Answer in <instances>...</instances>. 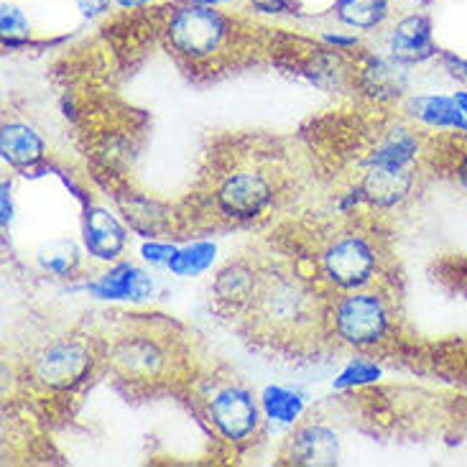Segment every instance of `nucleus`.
<instances>
[{
	"mask_svg": "<svg viewBox=\"0 0 467 467\" xmlns=\"http://www.w3.org/2000/svg\"><path fill=\"white\" fill-rule=\"evenodd\" d=\"M245 315L268 332H299L315 317V291L296 274L264 268Z\"/></svg>",
	"mask_w": 467,
	"mask_h": 467,
	"instance_id": "nucleus-1",
	"label": "nucleus"
},
{
	"mask_svg": "<svg viewBox=\"0 0 467 467\" xmlns=\"http://www.w3.org/2000/svg\"><path fill=\"white\" fill-rule=\"evenodd\" d=\"M233 21L223 11L200 5V3H184L171 11L166 21V41L171 51L190 62H207L217 51L225 47Z\"/></svg>",
	"mask_w": 467,
	"mask_h": 467,
	"instance_id": "nucleus-2",
	"label": "nucleus"
},
{
	"mask_svg": "<svg viewBox=\"0 0 467 467\" xmlns=\"http://www.w3.org/2000/svg\"><path fill=\"white\" fill-rule=\"evenodd\" d=\"M332 327L350 348H373L386 340L391 329V309L376 291H348L332 306Z\"/></svg>",
	"mask_w": 467,
	"mask_h": 467,
	"instance_id": "nucleus-3",
	"label": "nucleus"
},
{
	"mask_svg": "<svg viewBox=\"0 0 467 467\" xmlns=\"http://www.w3.org/2000/svg\"><path fill=\"white\" fill-rule=\"evenodd\" d=\"M319 268L332 286L355 291L373 281L379 268V255L368 238L358 233H342L325 245L319 255Z\"/></svg>",
	"mask_w": 467,
	"mask_h": 467,
	"instance_id": "nucleus-4",
	"label": "nucleus"
},
{
	"mask_svg": "<svg viewBox=\"0 0 467 467\" xmlns=\"http://www.w3.org/2000/svg\"><path fill=\"white\" fill-rule=\"evenodd\" d=\"M92 366L95 358L85 342L57 340L36 355L34 376L51 391H72L89 379Z\"/></svg>",
	"mask_w": 467,
	"mask_h": 467,
	"instance_id": "nucleus-5",
	"label": "nucleus"
},
{
	"mask_svg": "<svg viewBox=\"0 0 467 467\" xmlns=\"http://www.w3.org/2000/svg\"><path fill=\"white\" fill-rule=\"evenodd\" d=\"M217 210L230 220H253L264 215L274 202V184L264 171H233L220 182L215 192Z\"/></svg>",
	"mask_w": 467,
	"mask_h": 467,
	"instance_id": "nucleus-6",
	"label": "nucleus"
},
{
	"mask_svg": "<svg viewBox=\"0 0 467 467\" xmlns=\"http://www.w3.org/2000/svg\"><path fill=\"white\" fill-rule=\"evenodd\" d=\"M210 421L215 430L230 442H245L258 430L261 406L253 399V393L243 386H225L210 399L207 406Z\"/></svg>",
	"mask_w": 467,
	"mask_h": 467,
	"instance_id": "nucleus-7",
	"label": "nucleus"
},
{
	"mask_svg": "<svg viewBox=\"0 0 467 467\" xmlns=\"http://www.w3.org/2000/svg\"><path fill=\"white\" fill-rule=\"evenodd\" d=\"M108 360L123 379L151 380L159 379L166 370L169 353L153 335L139 332V335L118 337L108 353Z\"/></svg>",
	"mask_w": 467,
	"mask_h": 467,
	"instance_id": "nucleus-8",
	"label": "nucleus"
},
{
	"mask_svg": "<svg viewBox=\"0 0 467 467\" xmlns=\"http://www.w3.org/2000/svg\"><path fill=\"white\" fill-rule=\"evenodd\" d=\"M389 54L399 62L424 64L440 57L437 41H434V26L427 13H409L399 24L393 26L389 36Z\"/></svg>",
	"mask_w": 467,
	"mask_h": 467,
	"instance_id": "nucleus-9",
	"label": "nucleus"
},
{
	"mask_svg": "<svg viewBox=\"0 0 467 467\" xmlns=\"http://www.w3.org/2000/svg\"><path fill=\"white\" fill-rule=\"evenodd\" d=\"M88 291L105 302H143L153 294V281L133 264H115L110 271L89 281Z\"/></svg>",
	"mask_w": 467,
	"mask_h": 467,
	"instance_id": "nucleus-10",
	"label": "nucleus"
},
{
	"mask_svg": "<svg viewBox=\"0 0 467 467\" xmlns=\"http://www.w3.org/2000/svg\"><path fill=\"white\" fill-rule=\"evenodd\" d=\"M411 187H414V171L409 166H368V171L358 184L363 202L380 210L404 202Z\"/></svg>",
	"mask_w": 467,
	"mask_h": 467,
	"instance_id": "nucleus-11",
	"label": "nucleus"
},
{
	"mask_svg": "<svg viewBox=\"0 0 467 467\" xmlns=\"http://www.w3.org/2000/svg\"><path fill=\"white\" fill-rule=\"evenodd\" d=\"M358 77H360L363 92L379 102L396 100L409 88L406 64L399 62L391 54H368Z\"/></svg>",
	"mask_w": 467,
	"mask_h": 467,
	"instance_id": "nucleus-12",
	"label": "nucleus"
},
{
	"mask_svg": "<svg viewBox=\"0 0 467 467\" xmlns=\"http://www.w3.org/2000/svg\"><path fill=\"white\" fill-rule=\"evenodd\" d=\"M82 240L85 251L98 261H115L128 243L126 228L118 223V217L105 207H88L82 220Z\"/></svg>",
	"mask_w": 467,
	"mask_h": 467,
	"instance_id": "nucleus-13",
	"label": "nucleus"
},
{
	"mask_svg": "<svg viewBox=\"0 0 467 467\" xmlns=\"http://www.w3.org/2000/svg\"><path fill=\"white\" fill-rule=\"evenodd\" d=\"M258 276L261 271H255L248 261H230L217 271L213 281V294L220 306H225L230 312L248 309L253 294L258 289Z\"/></svg>",
	"mask_w": 467,
	"mask_h": 467,
	"instance_id": "nucleus-14",
	"label": "nucleus"
},
{
	"mask_svg": "<svg viewBox=\"0 0 467 467\" xmlns=\"http://www.w3.org/2000/svg\"><path fill=\"white\" fill-rule=\"evenodd\" d=\"M289 452L296 465H335L340 460V437L327 424H306L291 437Z\"/></svg>",
	"mask_w": 467,
	"mask_h": 467,
	"instance_id": "nucleus-15",
	"label": "nucleus"
},
{
	"mask_svg": "<svg viewBox=\"0 0 467 467\" xmlns=\"http://www.w3.org/2000/svg\"><path fill=\"white\" fill-rule=\"evenodd\" d=\"M0 156L13 169H34L47 156V143L28 123H5L0 133Z\"/></svg>",
	"mask_w": 467,
	"mask_h": 467,
	"instance_id": "nucleus-16",
	"label": "nucleus"
},
{
	"mask_svg": "<svg viewBox=\"0 0 467 467\" xmlns=\"http://www.w3.org/2000/svg\"><path fill=\"white\" fill-rule=\"evenodd\" d=\"M406 113L424 126L442 130H462L467 123V115L457 105L455 95H417L406 102Z\"/></svg>",
	"mask_w": 467,
	"mask_h": 467,
	"instance_id": "nucleus-17",
	"label": "nucleus"
},
{
	"mask_svg": "<svg viewBox=\"0 0 467 467\" xmlns=\"http://www.w3.org/2000/svg\"><path fill=\"white\" fill-rule=\"evenodd\" d=\"M419 149V136L409 128H393L389 130L383 139L373 146V151L368 153L366 164L368 166H409L417 161Z\"/></svg>",
	"mask_w": 467,
	"mask_h": 467,
	"instance_id": "nucleus-18",
	"label": "nucleus"
},
{
	"mask_svg": "<svg viewBox=\"0 0 467 467\" xmlns=\"http://www.w3.org/2000/svg\"><path fill=\"white\" fill-rule=\"evenodd\" d=\"M335 16L353 31H373L391 16V0H337Z\"/></svg>",
	"mask_w": 467,
	"mask_h": 467,
	"instance_id": "nucleus-19",
	"label": "nucleus"
},
{
	"mask_svg": "<svg viewBox=\"0 0 467 467\" xmlns=\"http://www.w3.org/2000/svg\"><path fill=\"white\" fill-rule=\"evenodd\" d=\"M261 411L265 419L278 424H296L304 414L302 393L284 389V386H265L261 393Z\"/></svg>",
	"mask_w": 467,
	"mask_h": 467,
	"instance_id": "nucleus-20",
	"label": "nucleus"
},
{
	"mask_svg": "<svg viewBox=\"0 0 467 467\" xmlns=\"http://www.w3.org/2000/svg\"><path fill=\"white\" fill-rule=\"evenodd\" d=\"M120 207L126 213V220L130 223V228L140 233V235L156 238L166 228L164 207L159 202H153V200H149V197L130 194V200H120Z\"/></svg>",
	"mask_w": 467,
	"mask_h": 467,
	"instance_id": "nucleus-21",
	"label": "nucleus"
},
{
	"mask_svg": "<svg viewBox=\"0 0 467 467\" xmlns=\"http://www.w3.org/2000/svg\"><path fill=\"white\" fill-rule=\"evenodd\" d=\"M79 258H82V253H79V248H77L75 240H69V238L51 240V243H47L36 255L41 271L59 278L75 274L77 265H79Z\"/></svg>",
	"mask_w": 467,
	"mask_h": 467,
	"instance_id": "nucleus-22",
	"label": "nucleus"
},
{
	"mask_svg": "<svg viewBox=\"0 0 467 467\" xmlns=\"http://www.w3.org/2000/svg\"><path fill=\"white\" fill-rule=\"evenodd\" d=\"M217 245L210 240H200L192 243L187 248H179L177 255L171 258V264L166 265L174 276H200L210 265L215 264Z\"/></svg>",
	"mask_w": 467,
	"mask_h": 467,
	"instance_id": "nucleus-23",
	"label": "nucleus"
},
{
	"mask_svg": "<svg viewBox=\"0 0 467 467\" xmlns=\"http://www.w3.org/2000/svg\"><path fill=\"white\" fill-rule=\"evenodd\" d=\"M380 379V368L373 363V360H366V358H355L348 366L342 368L340 376L335 379V389L337 391H345V389H360V386H368V383H376Z\"/></svg>",
	"mask_w": 467,
	"mask_h": 467,
	"instance_id": "nucleus-24",
	"label": "nucleus"
},
{
	"mask_svg": "<svg viewBox=\"0 0 467 467\" xmlns=\"http://www.w3.org/2000/svg\"><path fill=\"white\" fill-rule=\"evenodd\" d=\"M0 34H3V44L5 47H21L28 34H31V24L26 18V13L18 5L5 3L0 8Z\"/></svg>",
	"mask_w": 467,
	"mask_h": 467,
	"instance_id": "nucleus-25",
	"label": "nucleus"
},
{
	"mask_svg": "<svg viewBox=\"0 0 467 467\" xmlns=\"http://www.w3.org/2000/svg\"><path fill=\"white\" fill-rule=\"evenodd\" d=\"M177 245H171V243H159V240H151V243H143L140 245V255H143V261H149L153 265H169L171 264V258L177 255Z\"/></svg>",
	"mask_w": 467,
	"mask_h": 467,
	"instance_id": "nucleus-26",
	"label": "nucleus"
},
{
	"mask_svg": "<svg viewBox=\"0 0 467 467\" xmlns=\"http://www.w3.org/2000/svg\"><path fill=\"white\" fill-rule=\"evenodd\" d=\"M253 8L265 16H294L299 11L296 0H248Z\"/></svg>",
	"mask_w": 467,
	"mask_h": 467,
	"instance_id": "nucleus-27",
	"label": "nucleus"
},
{
	"mask_svg": "<svg viewBox=\"0 0 467 467\" xmlns=\"http://www.w3.org/2000/svg\"><path fill=\"white\" fill-rule=\"evenodd\" d=\"M440 64H442V69L447 75L457 79V82H462L467 85V59L465 57H460L455 51H440Z\"/></svg>",
	"mask_w": 467,
	"mask_h": 467,
	"instance_id": "nucleus-28",
	"label": "nucleus"
},
{
	"mask_svg": "<svg viewBox=\"0 0 467 467\" xmlns=\"http://www.w3.org/2000/svg\"><path fill=\"white\" fill-rule=\"evenodd\" d=\"M110 3H115V0H75V5L79 8V13L85 16V18H98V16H102L105 11H110Z\"/></svg>",
	"mask_w": 467,
	"mask_h": 467,
	"instance_id": "nucleus-29",
	"label": "nucleus"
},
{
	"mask_svg": "<svg viewBox=\"0 0 467 467\" xmlns=\"http://www.w3.org/2000/svg\"><path fill=\"white\" fill-rule=\"evenodd\" d=\"M322 41L327 47H335V49L340 51H350L360 44V38L355 36V34H350V36H345V34H322Z\"/></svg>",
	"mask_w": 467,
	"mask_h": 467,
	"instance_id": "nucleus-30",
	"label": "nucleus"
},
{
	"mask_svg": "<svg viewBox=\"0 0 467 467\" xmlns=\"http://www.w3.org/2000/svg\"><path fill=\"white\" fill-rule=\"evenodd\" d=\"M0 210H3V228H8V225L13 223V194H11V184H8V182H3Z\"/></svg>",
	"mask_w": 467,
	"mask_h": 467,
	"instance_id": "nucleus-31",
	"label": "nucleus"
},
{
	"mask_svg": "<svg viewBox=\"0 0 467 467\" xmlns=\"http://www.w3.org/2000/svg\"><path fill=\"white\" fill-rule=\"evenodd\" d=\"M151 0H115V5L118 8H123V11H136V8H146Z\"/></svg>",
	"mask_w": 467,
	"mask_h": 467,
	"instance_id": "nucleus-32",
	"label": "nucleus"
},
{
	"mask_svg": "<svg viewBox=\"0 0 467 467\" xmlns=\"http://www.w3.org/2000/svg\"><path fill=\"white\" fill-rule=\"evenodd\" d=\"M455 174H457V182H460V187H462V190H467V153L462 156V159H460Z\"/></svg>",
	"mask_w": 467,
	"mask_h": 467,
	"instance_id": "nucleus-33",
	"label": "nucleus"
},
{
	"mask_svg": "<svg viewBox=\"0 0 467 467\" xmlns=\"http://www.w3.org/2000/svg\"><path fill=\"white\" fill-rule=\"evenodd\" d=\"M192 3H200V5H210V8H217V5H225L230 0H192Z\"/></svg>",
	"mask_w": 467,
	"mask_h": 467,
	"instance_id": "nucleus-34",
	"label": "nucleus"
},
{
	"mask_svg": "<svg viewBox=\"0 0 467 467\" xmlns=\"http://www.w3.org/2000/svg\"><path fill=\"white\" fill-rule=\"evenodd\" d=\"M455 100H457V105L462 108V113L467 115V92H455Z\"/></svg>",
	"mask_w": 467,
	"mask_h": 467,
	"instance_id": "nucleus-35",
	"label": "nucleus"
},
{
	"mask_svg": "<svg viewBox=\"0 0 467 467\" xmlns=\"http://www.w3.org/2000/svg\"><path fill=\"white\" fill-rule=\"evenodd\" d=\"M462 133H467V123H465V128H462Z\"/></svg>",
	"mask_w": 467,
	"mask_h": 467,
	"instance_id": "nucleus-36",
	"label": "nucleus"
}]
</instances>
